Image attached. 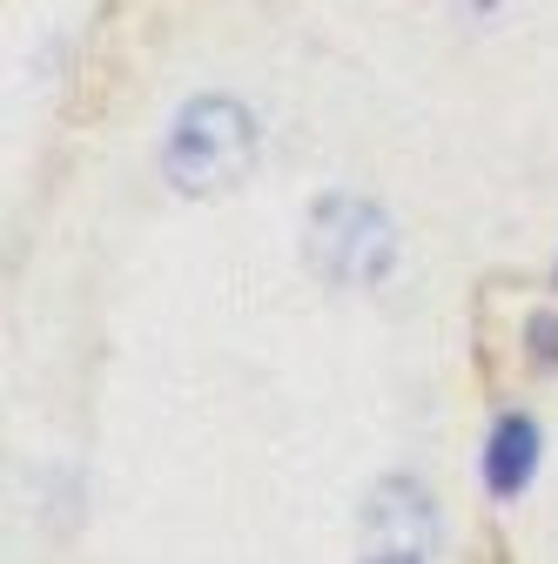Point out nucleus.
Masks as SVG:
<instances>
[{"label":"nucleus","instance_id":"obj_2","mask_svg":"<svg viewBox=\"0 0 558 564\" xmlns=\"http://www.w3.org/2000/svg\"><path fill=\"white\" fill-rule=\"evenodd\" d=\"M303 249H310V269L330 282V290H377V282L397 269V229L364 195H323L310 208Z\"/></svg>","mask_w":558,"mask_h":564},{"label":"nucleus","instance_id":"obj_5","mask_svg":"<svg viewBox=\"0 0 558 564\" xmlns=\"http://www.w3.org/2000/svg\"><path fill=\"white\" fill-rule=\"evenodd\" d=\"M532 364H558V316L551 310L532 316Z\"/></svg>","mask_w":558,"mask_h":564},{"label":"nucleus","instance_id":"obj_1","mask_svg":"<svg viewBox=\"0 0 558 564\" xmlns=\"http://www.w3.org/2000/svg\"><path fill=\"white\" fill-rule=\"evenodd\" d=\"M256 162V115L229 95H195L175 128H169V149L162 169L182 195H223L229 182H243Z\"/></svg>","mask_w":558,"mask_h":564},{"label":"nucleus","instance_id":"obj_4","mask_svg":"<svg viewBox=\"0 0 558 564\" xmlns=\"http://www.w3.org/2000/svg\"><path fill=\"white\" fill-rule=\"evenodd\" d=\"M538 470V423L532 416H505L492 431V451H484V484H492V498H518Z\"/></svg>","mask_w":558,"mask_h":564},{"label":"nucleus","instance_id":"obj_3","mask_svg":"<svg viewBox=\"0 0 558 564\" xmlns=\"http://www.w3.org/2000/svg\"><path fill=\"white\" fill-rule=\"evenodd\" d=\"M438 498L417 477H384L357 511V564H431Z\"/></svg>","mask_w":558,"mask_h":564}]
</instances>
